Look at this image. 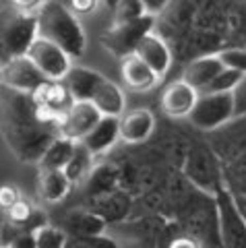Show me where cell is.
Returning a JSON list of instances; mask_svg holds the SVG:
<instances>
[{"label": "cell", "instance_id": "obj_22", "mask_svg": "<svg viewBox=\"0 0 246 248\" xmlns=\"http://www.w3.org/2000/svg\"><path fill=\"white\" fill-rule=\"evenodd\" d=\"M217 56L226 71L246 77V48H228V50L217 52Z\"/></svg>", "mask_w": 246, "mask_h": 248}, {"label": "cell", "instance_id": "obj_28", "mask_svg": "<svg viewBox=\"0 0 246 248\" xmlns=\"http://www.w3.org/2000/svg\"><path fill=\"white\" fill-rule=\"evenodd\" d=\"M168 248H201V244H199L195 238H190V236H178V238L172 240Z\"/></svg>", "mask_w": 246, "mask_h": 248}, {"label": "cell", "instance_id": "obj_17", "mask_svg": "<svg viewBox=\"0 0 246 248\" xmlns=\"http://www.w3.org/2000/svg\"><path fill=\"white\" fill-rule=\"evenodd\" d=\"M75 145L77 143L66 141L62 137H54L40 155V172H44V170H64L73 157Z\"/></svg>", "mask_w": 246, "mask_h": 248}, {"label": "cell", "instance_id": "obj_13", "mask_svg": "<svg viewBox=\"0 0 246 248\" xmlns=\"http://www.w3.org/2000/svg\"><path fill=\"white\" fill-rule=\"evenodd\" d=\"M221 73H224V64H221L219 56L217 54H209V56H201L188 62L182 73V81L188 83L199 93H203Z\"/></svg>", "mask_w": 246, "mask_h": 248}, {"label": "cell", "instance_id": "obj_15", "mask_svg": "<svg viewBox=\"0 0 246 248\" xmlns=\"http://www.w3.org/2000/svg\"><path fill=\"white\" fill-rule=\"evenodd\" d=\"M116 141H120V128H118V118H104L99 120L93 130L83 139L81 145L87 147V151L93 155H102L106 151H110Z\"/></svg>", "mask_w": 246, "mask_h": 248}, {"label": "cell", "instance_id": "obj_4", "mask_svg": "<svg viewBox=\"0 0 246 248\" xmlns=\"http://www.w3.org/2000/svg\"><path fill=\"white\" fill-rule=\"evenodd\" d=\"M29 97H31L37 122L44 124V126H52L54 133H56L58 122L62 120V116L68 112V108L75 102L64 83H52V81H46Z\"/></svg>", "mask_w": 246, "mask_h": 248}, {"label": "cell", "instance_id": "obj_12", "mask_svg": "<svg viewBox=\"0 0 246 248\" xmlns=\"http://www.w3.org/2000/svg\"><path fill=\"white\" fill-rule=\"evenodd\" d=\"M135 56L143 60L159 79L164 77L172 66V52L168 48V44L161 40L157 33H147L135 48Z\"/></svg>", "mask_w": 246, "mask_h": 248}, {"label": "cell", "instance_id": "obj_24", "mask_svg": "<svg viewBox=\"0 0 246 248\" xmlns=\"http://www.w3.org/2000/svg\"><path fill=\"white\" fill-rule=\"evenodd\" d=\"M232 102H234V118L236 116H246V77H242L238 85L232 89Z\"/></svg>", "mask_w": 246, "mask_h": 248}, {"label": "cell", "instance_id": "obj_5", "mask_svg": "<svg viewBox=\"0 0 246 248\" xmlns=\"http://www.w3.org/2000/svg\"><path fill=\"white\" fill-rule=\"evenodd\" d=\"M234 118V102L230 93H201L188 120L201 130H213Z\"/></svg>", "mask_w": 246, "mask_h": 248}, {"label": "cell", "instance_id": "obj_11", "mask_svg": "<svg viewBox=\"0 0 246 248\" xmlns=\"http://www.w3.org/2000/svg\"><path fill=\"white\" fill-rule=\"evenodd\" d=\"M91 104L97 108V112L104 118H120L126 112V95L118 83L110 81L108 77H102L91 93Z\"/></svg>", "mask_w": 246, "mask_h": 248}, {"label": "cell", "instance_id": "obj_3", "mask_svg": "<svg viewBox=\"0 0 246 248\" xmlns=\"http://www.w3.org/2000/svg\"><path fill=\"white\" fill-rule=\"evenodd\" d=\"M25 56L37 68V73L46 81H52V83H62L75 66L73 58L62 48H58L56 44L44 40L40 35L31 42Z\"/></svg>", "mask_w": 246, "mask_h": 248}, {"label": "cell", "instance_id": "obj_6", "mask_svg": "<svg viewBox=\"0 0 246 248\" xmlns=\"http://www.w3.org/2000/svg\"><path fill=\"white\" fill-rule=\"evenodd\" d=\"M99 120H102V114L91 102H73L68 112L62 116V120L58 122L56 137H62L73 143H81Z\"/></svg>", "mask_w": 246, "mask_h": 248}, {"label": "cell", "instance_id": "obj_10", "mask_svg": "<svg viewBox=\"0 0 246 248\" xmlns=\"http://www.w3.org/2000/svg\"><path fill=\"white\" fill-rule=\"evenodd\" d=\"M118 128H120V141L128 145L145 143L153 135L155 116L147 108H133V110H126L118 118Z\"/></svg>", "mask_w": 246, "mask_h": 248}, {"label": "cell", "instance_id": "obj_2", "mask_svg": "<svg viewBox=\"0 0 246 248\" xmlns=\"http://www.w3.org/2000/svg\"><path fill=\"white\" fill-rule=\"evenodd\" d=\"M37 37V23L23 15L15 4L0 9V66L15 58L25 56Z\"/></svg>", "mask_w": 246, "mask_h": 248}, {"label": "cell", "instance_id": "obj_25", "mask_svg": "<svg viewBox=\"0 0 246 248\" xmlns=\"http://www.w3.org/2000/svg\"><path fill=\"white\" fill-rule=\"evenodd\" d=\"M19 199H23V195L15 184H2L0 186V209H2L4 213L9 211Z\"/></svg>", "mask_w": 246, "mask_h": 248}, {"label": "cell", "instance_id": "obj_18", "mask_svg": "<svg viewBox=\"0 0 246 248\" xmlns=\"http://www.w3.org/2000/svg\"><path fill=\"white\" fill-rule=\"evenodd\" d=\"M93 159H95V157L87 151L85 145H81V143L75 145L73 157H71V161L66 164V168L62 170V172L66 174V178L71 180L73 186H75V184H81V182L89 176L91 168H93Z\"/></svg>", "mask_w": 246, "mask_h": 248}, {"label": "cell", "instance_id": "obj_9", "mask_svg": "<svg viewBox=\"0 0 246 248\" xmlns=\"http://www.w3.org/2000/svg\"><path fill=\"white\" fill-rule=\"evenodd\" d=\"M199 99V91L193 89L188 83H184L182 79L172 81L168 87L164 89L159 97V108L168 118L180 120V118H188L190 112Z\"/></svg>", "mask_w": 246, "mask_h": 248}, {"label": "cell", "instance_id": "obj_16", "mask_svg": "<svg viewBox=\"0 0 246 248\" xmlns=\"http://www.w3.org/2000/svg\"><path fill=\"white\" fill-rule=\"evenodd\" d=\"M73 184L66 178L62 170H44L40 172V180H37V195L44 203L56 205L60 201H64L71 192Z\"/></svg>", "mask_w": 246, "mask_h": 248}, {"label": "cell", "instance_id": "obj_23", "mask_svg": "<svg viewBox=\"0 0 246 248\" xmlns=\"http://www.w3.org/2000/svg\"><path fill=\"white\" fill-rule=\"evenodd\" d=\"M240 79H242V77L238 75V73L226 71V68H224V73H221L217 79H215L203 93H232V89L236 87ZM199 95H201V93H199Z\"/></svg>", "mask_w": 246, "mask_h": 248}, {"label": "cell", "instance_id": "obj_14", "mask_svg": "<svg viewBox=\"0 0 246 248\" xmlns=\"http://www.w3.org/2000/svg\"><path fill=\"white\" fill-rule=\"evenodd\" d=\"M120 77H122V83H124L130 91H137V93L149 91L159 83V77L153 73L143 60L137 58L135 54L122 58Z\"/></svg>", "mask_w": 246, "mask_h": 248}, {"label": "cell", "instance_id": "obj_26", "mask_svg": "<svg viewBox=\"0 0 246 248\" xmlns=\"http://www.w3.org/2000/svg\"><path fill=\"white\" fill-rule=\"evenodd\" d=\"M68 11H71L77 19H83V17H89V15H93L97 9H99V4L95 2V0H75V2H68Z\"/></svg>", "mask_w": 246, "mask_h": 248}, {"label": "cell", "instance_id": "obj_27", "mask_svg": "<svg viewBox=\"0 0 246 248\" xmlns=\"http://www.w3.org/2000/svg\"><path fill=\"white\" fill-rule=\"evenodd\" d=\"M6 248H35L33 232L31 230H19V234L11 240Z\"/></svg>", "mask_w": 246, "mask_h": 248}, {"label": "cell", "instance_id": "obj_1", "mask_svg": "<svg viewBox=\"0 0 246 248\" xmlns=\"http://www.w3.org/2000/svg\"><path fill=\"white\" fill-rule=\"evenodd\" d=\"M37 35L56 44L68 56H81L85 52L87 37L81 21L68 11L62 2H42V9L37 13Z\"/></svg>", "mask_w": 246, "mask_h": 248}, {"label": "cell", "instance_id": "obj_19", "mask_svg": "<svg viewBox=\"0 0 246 248\" xmlns=\"http://www.w3.org/2000/svg\"><path fill=\"white\" fill-rule=\"evenodd\" d=\"M33 242H35V248H66L68 236L62 228L52 226V223H44V226L33 230Z\"/></svg>", "mask_w": 246, "mask_h": 248}, {"label": "cell", "instance_id": "obj_7", "mask_svg": "<svg viewBox=\"0 0 246 248\" xmlns=\"http://www.w3.org/2000/svg\"><path fill=\"white\" fill-rule=\"evenodd\" d=\"M46 83L44 77L37 73V68L27 60V56L15 58L0 66V87L6 91L21 93V95H31Z\"/></svg>", "mask_w": 246, "mask_h": 248}, {"label": "cell", "instance_id": "obj_21", "mask_svg": "<svg viewBox=\"0 0 246 248\" xmlns=\"http://www.w3.org/2000/svg\"><path fill=\"white\" fill-rule=\"evenodd\" d=\"M141 17H145L143 2H139V0H124V2H118L114 6L112 25H124V23H133Z\"/></svg>", "mask_w": 246, "mask_h": 248}, {"label": "cell", "instance_id": "obj_20", "mask_svg": "<svg viewBox=\"0 0 246 248\" xmlns=\"http://www.w3.org/2000/svg\"><path fill=\"white\" fill-rule=\"evenodd\" d=\"M33 215H35L33 203L29 199L23 197L9 209V211H6V221H9L11 226H15V228L25 230V226H29V223L33 221Z\"/></svg>", "mask_w": 246, "mask_h": 248}, {"label": "cell", "instance_id": "obj_8", "mask_svg": "<svg viewBox=\"0 0 246 248\" xmlns=\"http://www.w3.org/2000/svg\"><path fill=\"white\" fill-rule=\"evenodd\" d=\"M153 17H141L133 23H124V25H112V29L106 33L104 44L106 48L110 50L112 54H118V56L126 58L133 56L135 48L139 46V42L143 40L147 33H151L153 27Z\"/></svg>", "mask_w": 246, "mask_h": 248}]
</instances>
